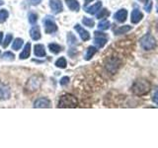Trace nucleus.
<instances>
[{
	"instance_id": "f257e3e1",
	"label": "nucleus",
	"mask_w": 158,
	"mask_h": 148,
	"mask_svg": "<svg viewBox=\"0 0 158 148\" xmlns=\"http://www.w3.org/2000/svg\"><path fill=\"white\" fill-rule=\"evenodd\" d=\"M150 83L145 79H138L136 80L131 87L132 93L136 96H143L150 91Z\"/></svg>"
},
{
	"instance_id": "f03ea898",
	"label": "nucleus",
	"mask_w": 158,
	"mask_h": 148,
	"mask_svg": "<svg viewBox=\"0 0 158 148\" xmlns=\"http://www.w3.org/2000/svg\"><path fill=\"white\" fill-rule=\"evenodd\" d=\"M140 46L145 51H151V49L156 47V39L154 37L150 34H146L144 35L141 39H140Z\"/></svg>"
},
{
	"instance_id": "7ed1b4c3",
	"label": "nucleus",
	"mask_w": 158,
	"mask_h": 148,
	"mask_svg": "<svg viewBox=\"0 0 158 148\" xmlns=\"http://www.w3.org/2000/svg\"><path fill=\"white\" fill-rule=\"evenodd\" d=\"M77 99L72 95H63L59 99L58 107L59 108H76L77 107Z\"/></svg>"
},
{
	"instance_id": "20e7f679",
	"label": "nucleus",
	"mask_w": 158,
	"mask_h": 148,
	"mask_svg": "<svg viewBox=\"0 0 158 148\" xmlns=\"http://www.w3.org/2000/svg\"><path fill=\"white\" fill-rule=\"evenodd\" d=\"M44 32L47 34H52L57 31L56 24L51 17H47L44 19Z\"/></svg>"
},
{
	"instance_id": "39448f33",
	"label": "nucleus",
	"mask_w": 158,
	"mask_h": 148,
	"mask_svg": "<svg viewBox=\"0 0 158 148\" xmlns=\"http://www.w3.org/2000/svg\"><path fill=\"white\" fill-rule=\"evenodd\" d=\"M121 60L118 57H112L110 59H108V61L106 63V68L109 72L111 73H115L118 67H120Z\"/></svg>"
},
{
	"instance_id": "423d86ee",
	"label": "nucleus",
	"mask_w": 158,
	"mask_h": 148,
	"mask_svg": "<svg viewBox=\"0 0 158 148\" xmlns=\"http://www.w3.org/2000/svg\"><path fill=\"white\" fill-rule=\"evenodd\" d=\"M108 39H107V36L104 33H99V32H95V39H94V43L95 46L99 48H102L105 47V44L107 43Z\"/></svg>"
},
{
	"instance_id": "0eeeda50",
	"label": "nucleus",
	"mask_w": 158,
	"mask_h": 148,
	"mask_svg": "<svg viewBox=\"0 0 158 148\" xmlns=\"http://www.w3.org/2000/svg\"><path fill=\"white\" fill-rule=\"evenodd\" d=\"M49 7L53 14H58L63 10L61 0H49Z\"/></svg>"
},
{
	"instance_id": "6e6552de",
	"label": "nucleus",
	"mask_w": 158,
	"mask_h": 148,
	"mask_svg": "<svg viewBox=\"0 0 158 148\" xmlns=\"http://www.w3.org/2000/svg\"><path fill=\"white\" fill-rule=\"evenodd\" d=\"M40 86H41V80H39V78L37 76L32 77L28 82V90L30 92L37 91Z\"/></svg>"
},
{
	"instance_id": "1a4fd4ad",
	"label": "nucleus",
	"mask_w": 158,
	"mask_h": 148,
	"mask_svg": "<svg viewBox=\"0 0 158 148\" xmlns=\"http://www.w3.org/2000/svg\"><path fill=\"white\" fill-rule=\"evenodd\" d=\"M74 30L79 34V36H80L82 41L86 42L88 39H90V34H89L84 28H82L79 24H76L75 26H74Z\"/></svg>"
},
{
	"instance_id": "9d476101",
	"label": "nucleus",
	"mask_w": 158,
	"mask_h": 148,
	"mask_svg": "<svg viewBox=\"0 0 158 148\" xmlns=\"http://www.w3.org/2000/svg\"><path fill=\"white\" fill-rule=\"evenodd\" d=\"M11 96V92L7 85L0 83V100H8Z\"/></svg>"
},
{
	"instance_id": "9b49d317",
	"label": "nucleus",
	"mask_w": 158,
	"mask_h": 148,
	"mask_svg": "<svg viewBox=\"0 0 158 148\" xmlns=\"http://www.w3.org/2000/svg\"><path fill=\"white\" fill-rule=\"evenodd\" d=\"M114 18H115L116 21L120 22V23H123L127 18V11L126 9L118 10V11L116 12L115 15H114Z\"/></svg>"
},
{
	"instance_id": "f8f14e48",
	"label": "nucleus",
	"mask_w": 158,
	"mask_h": 148,
	"mask_svg": "<svg viewBox=\"0 0 158 148\" xmlns=\"http://www.w3.org/2000/svg\"><path fill=\"white\" fill-rule=\"evenodd\" d=\"M35 108H49L51 107V101L47 98H39L34 104Z\"/></svg>"
},
{
	"instance_id": "ddd939ff",
	"label": "nucleus",
	"mask_w": 158,
	"mask_h": 148,
	"mask_svg": "<svg viewBox=\"0 0 158 148\" xmlns=\"http://www.w3.org/2000/svg\"><path fill=\"white\" fill-rule=\"evenodd\" d=\"M143 18V14L140 12V10L138 9H133V11L131 12V23L133 24H137L139 23Z\"/></svg>"
},
{
	"instance_id": "4468645a",
	"label": "nucleus",
	"mask_w": 158,
	"mask_h": 148,
	"mask_svg": "<svg viewBox=\"0 0 158 148\" xmlns=\"http://www.w3.org/2000/svg\"><path fill=\"white\" fill-rule=\"evenodd\" d=\"M34 53L35 56H38V57H43L46 56V48H44V44H36L34 47Z\"/></svg>"
},
{
	"instance_id": "2eb2a0df",
	"label": "nucleus",
	"mask_w": 158,
	"mask_h": 148,
	"mask_svg": "<svg viewBox=\"0 0 158 148\" xmlns=\"http://www.w3.org/2000/svg\"><path fill=\"white\" fill-rule=\"evenodd\" d=\"M102 7V3L99 1V2H96L94 5H92V6L90 7H85L84 9H85V11L89 14H91V15H94V14H96L99 10L101 9Z\"/></svg>"
},
{
	"instance_id": "dca6fc26",
	"label": "nucleus",
	"mask_w": 158,
	"mask_h": 148,
	"mask_svg": "<svg viewBox=\"0 0 158 148\" xmlns=\"http://www.w3.org/2000/svg\"><path fill=\"white\" fill-rule=\"evenodd\" d=\"M30 36L34 39V41H38L41 39V31H40L39 26H34L31 31H30Z\"/></svg>"
},
{
	"instance_id": "f3484780",
	"label": "nucleus",
	"mask_w": 158,
	"mask_h": 148,
	"mask_svg": "<svg viewBox=\"0 0 158 148\" xmlns=\"http://www.w3.org/2000/svg\"><path fill=\"white\" fill-rule=\"evenodd\" d=\"M67 7L71 10V11H79L80 9V5H79L77 0H65Z\"/></svg>"
},
{
	"instance_id": "a211bd4d",
	"label": "nucleus",
	"mask_w": 158,
	"mask_h": 148,
	"mask_svg": "<svg viewBox=\"0 0 158 148\" xmlns=\"http://www.w3.org/2000/svg\"><path fill=\"white\" fill-rule=\"evenodd\" d=\"M30 54H31V43H28L24 47L23 51L20 53V59H26L30 56Z\"/></svg>"
},
{
	"instance_id": "6ab92c4d",
	"label": "nucleus",
	"mask_w": 158,
	"mask_h": 148,
	"mask_svg": "<svg viewBox=\"0 0 158 148\" xmlns=\"http://www.w3.org/2000/svg\"><path fill=\"white\" fill-rule=\"evenodd\" d=\"M131 30V27L126 25V26H121L115 29L114 30V33H115V35H123V34H127V32H130Z\"/></svg>"
},
{
	"instance_id": "aec40b11",
	"label": "nucleus",
	"mask_w": 158,
	"mask_h": 148,
	"mask_svg": "<svg viewBox=\"0 0 158 148\" xmlns=\"http://www.w3.org/2000/svg\"><path fill=\"white\" fill-rule=\"evenodd\" d=\"M97 52V48L94 47H89L86 51L85 54V60H90V59L94 56V54Z\"/></svg>"
},
{
	"instance_id": "412c9836",
	"label": "nucleus",
	"mask_w": 158,
	"mask_h": 148,
	"mask_svg": "<svg viewBox=\"0 0 158 148\" xmlns=\"http://www.w3.org/2000/svg\"><path fill=\"white\" fill-rule=\"evenodd\" d=\"M48 48H49V51H51L54 54H57V53H59L62 51V47L57 43H49L48 44Z\"/></svg>"
},
{
	"instance_id": "4be33fe9",
	"label": "nucleus",
	"mask_w": 158,
	"mask_h": 148,
	"mask_svg": "<svg viewBox=\"0 0 158 148\" xmlns=\"http://www.w3.org/2000/svg\"><path fill=\"white\" fill-rule=\"evenodd\" d=\"M23 43H24V41L22 39H16L15 41L13 42V44H12V48L14 49V51H19L20 48H21V47L23 46Z\"/></svg>"
},
{
	"instance_id": "5701e85b",
	"label": "nucleus",
	"mask_w": 158,
	"mask_h": 148,
	"mask_svg": "<svg viewBox=\"0 0 158 148\" xmlns=\"http://www.w3.org/2000/svg\"><path fill=\"white\" fill-rule=\"evenodd\" d=\"M111 26V23L107 21V20H103L100 23L98 24V28L99 30H102V31H105V30H108Z\"/></svg>"
},
{
	"instance_id": "b1692460",
	"label": "nucleus",
	"mask_w": 158,
	"mask_h": 148,
	"mask_svg": "<svg viewBox=\"0 0 158 148\" xmlns=\"http://www.w3.org/2000/svg\"><path fill=\"white\" fill-rule=\"evenodd\" d=\"M67 43H68L69 46H74V44L77 43V39L72 33H68V35H67Z\"/></svg>"
},
{
	"instance_id": "393cba45",
	"label": "nucleus",
	"mask_w": 158,
	"mask_h": 148,
	"mask_svg": "<svg viewBox=\"0 0 158 148\" xmlns=\"http://www.w3.org/2000/svg\"><path fill=\"white\" fill-rule=\"evenodd\" d=\"M67 65V63H66V59L64 58V57H60V58H58L57 60L56 61V66L58 67V68H65Z\"/></svg>"
},
{
	"instance_id": "a878e982",
	"label": "nucleus",
	"mask_w": 158,
	"mask_h": 148,
	"mask_svg": "<svg viewBox=\"0 0 158 148\" xmlns=\"http://www.w3.org/2000/svg\"><path fill=\"white\" fill-rule=\"evenodd\" d=\"M8 16H9V13L7 10L2 9L1 11H0V23H4L7 20Z\"/></svg>"
},
{
	"instance_id": "bb28decb",
	"label": "nucleus",
	"mask_w": 158,
	"mask_h": 148,
	"mask_svg": "<svg viewBox=\"0 0 158 148\" xmlns=\"http://www.w3.org/2000/svg\"><path fill=\"white\" fill-rule=\"evenodd\" d=\"M82 23L84 24V26H87V27H89V28L94 27V24H95L92 19L87 18V17H83V19H82Z\"/></svg>"
},
{
	"instance_id": "cd10ccee",
	"label": "nucleus",
	"mask_w": 158,
	"mask_h": 148,
	"mask_svg": "<svg viewBox=\"0 0 158 148\" xmlns=\"http://www.w3.org/2000/svg\"><path fill=\"white\" fill-rule=\"evenodd\" d=\"M28 19H29V22L34 25V24H36L37 21H38V15L36 13L31 12V13H29V15H28Z\"/></svg>"
},
{
	"instance_id": "c85d7f7f",
	"label": "nucleus",
	"mask_w": 158,
	"mask_h": 148,
	"mask_svg": "<svg viewBox=\"0 0 158 148\" xmlns=\"http://www.w3.org/2000/svg\"><path fill=\"white\" fill-rule=\"evenodd\" d=\"M109 11L107 9H102V10H100V12H99L98 14H97V18L98 19H103V18H106V17H108L109 16Z\"/></svg>"
},
{
	"instance_id": "c756f323",
	"label": "nucleus",
	"mask_w": 158,
	"mask_h": 148,
	"mask_svg": "<svg viewBox=\"0 0 158 148\" xmlns=\"http://www.w3.org/2000/svg\"><path fill=\"white\" fill-rule=\"evenodd\" d=\"M2 56H3L4 59H6V60H14V57H15L14 54L12 52H10V51L4 52Z\"/></svg>"
},
{
	"instance_id": "7c9ffc66",
	"label": "nucleus",
	"mask_w": 158,
	"mask_h": 148,
	"mask_svg": "<svg viewBox=\"0 0 158 148\" xmlns=\"http://www.w3.org/2000/svg\"><path fill=\"white\" fill-rule=\"evenodd\" d=\"M12 39H13V37H12V35L11 34H8L7 36H6V38H5V41H4V43H3V47H8V44L10 43V42L12 41Z\"/></svg>"
},
{
	"instance_id": "2f4dec72",
	"label": "nucleus",
	"mask_w": 158,
	"mask_h": 148,
	"mask_svg": "<svg viewBox=\"0 0 158 148\" xmlns=\"http://www.w3.org/2000/svg\"><path fill=\"white\" fill-rule=\"evenodd\" d=\"M60 85L61 86H65V85H67V84L69 83V77H67V76H64V77H62L61 79H60Z\"/></svg>"
},
{
	"instance_id": "473e14b6",
	"label": "nucleus",
	"mask_w": 158,
	"mask_h": 148,
	"mask_svg": "<svg viewBox=\"0 0 158 148\" xmlns=\"http://www.w3.org/2000/svg\"><path fill=\"white\" fill-rule=\"evenodd\" d=\"M151 8H152V1L150 0H148L147 1V3H146V5H145V10H146V12H148L149 13L150 11H151Z\"/></svg>"
},
{
	"instance_id": "72a5a7b5",
	"label": "nucleus",
	"mask_w": 158,
	"mask_h": 148,
	"mask_svg": "<svg viewBox=\"0 0 158 148\" xmlns=\"http://www.w3.org/2000/svg\"><path fill=\"white\" fill-rule=\"evenodd\" d=\"M43 0H30V4L33 5V6H37V5L41 4Z\"/></svg>"
},
{
	"instance_id": "f704fd0d",
	"label": "nucleus",
	"mask_w": 158,
	"mask_h": 148,
	"mask_svg": "<svg viewBox=\"0 0 158 148\" xmlns=\"http://www.w3.org/2000/svg\"><path fill=\"white\" fill-rule=\"evenodd\" d=\"M152 100H153V102H154L155 104H157V105H158V93H156L155 95L153 96Z\"/></svg>"
},
{
	"instance_id": "c9c22d12",
	"label": "nucleus",
	"mask_w": 158,
	"mask_h": 148,
	"mask_svg": "<svg viewBox=\"0 0 158 148\" xmlns=\"http://www.w3.org/2000/svg\"><path fill=\"white\" fill-rule=\"evenodd\" d=\"M2 39H3V33L0 32V43H1V42H2Z\"/></svg>"
},
{
	"instance_id": "e433bc0d",
	"label": "nucleus",
	"mask_w": 158,
	"mask_h": 148,
	"mask_svg": "<svg viewBox=\"0 0 158 148\" xmlns=\"http://www.w3.org/2000/svg\"><path fill=\"white\" fill-rule=\"evenodd\" d=\"M138 1H139V2H141V3H144V4H146V3H147V1H148V0H138Z\"/></svg>"
},
{
	"instance_id": "4c0bfd02",
	"label": "nucleus",
	"mask_w": 158,
	"mask_h": 148,
	"mask_svg": "<svg viewBox=\"0 0 158 148\" xmlns=\"http://www.w3.org/2000/svg\"><path fill=\"white\" fill-rule=\"evenodd\" d=\"M91 1H93V0H85V4H88V3H90Z\"/></svg>"
},
{
	"instance_id": "58836bf2",
	"label": "nucleus",
	"mask_w": 158,
	"mask_h": 148,
	"mask_svg": "<svg viewBox=\"0 0 158 148\" xmlns=\"http://www.w3.org/2000/svg\"><path fill=\"white\" fill-rule=\"evenodd\" d=\"M1 5H3V1L2 0H0V6H1Z\"/></svg>"
},
{
	"instance_id": "ea45409f",
	"label": "nucleus",
	"mask_w": 158,
	"mask_h": 148,
	"mask_svg": "<svg viewBox=\"0 0 158 148\" xmlns=\"http://www.w3.org/2000/svg\"><path fill=\"white\" fill-rule=\"evenodd\" d=\"M157 31H158V23H157Z\"/></svg>"
},
{
	"instance_id": "a19ab883",
	"label": "nucleus",
	"mask_w": 158,
	"mask_h": 148,
	"mask_svg": "<svg viewBox=\"0 0 158 148\" xmlns=\"http://www.w3.org/2000/svg\"><path fill=\"white\" fill-rule=\"evenodd\" d=\"M157 12H158V8H157Z\"/></svg>"
}]
</instances>
